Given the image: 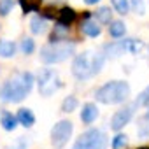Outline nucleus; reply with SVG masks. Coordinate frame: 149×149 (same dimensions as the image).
<instances>
[{
  "mask_svg": "<svg viewBox=\"0 0 149 149\" xmlns=\"http://www.w3.org/2000/svg\"><path fill=\"white\" fill-rule=\"evenodd\" d=\"M33 76L30 72H19L11 79H7L0 88V100L7 104H19L26 98V95L33 88Z\"/></svg>",
  "mask_w": 149,
  "mask_h": 149,
  "instance_id": "1",
  "label": "nucleus"
},
{
  "mask_svg": "<svg viewBox=\"0 0 149 149\" xmlns=\"http://www.w3.org/2000/svg\"><path fill=\"white\" fill-rule=\"evenodd\" d=\"M105 63V54L97 51H84L77 54L72 61V74L77 79H90L91 76L98 74Z\"/></svg>",
  "mask_w": 149,
  "mask_h": 149,
  "instance_id": "2",
  "label": "nucleus"
},
{
  "mask_svg": "<svg viewBox=\"0 0 149 149\" xmlns=\"http://www.w3.org/2000/svg\"><path fill=\"white\" fill-rule=\"evenodd\" d=\"M128 97H130V86L125 81H111V83H105L95 93V98L100 104H105V105L123 104V102L128 100Z\"/></svg>",
  "mask_w": 149,
  "mask_h": 149,
  "instance_id": "3",
  "label": "nucleus"
},
{
  "mask_svg": "<svg viewBox=\"0 0 149 149\" xmlns=\"http://www.w3.org/2000/svg\"><path fill=\"white\" fill-rule=\"evenodd\" d=\"M74 53H76V44L65 40H56V42H49L40 49V61L53 65V63H60L65 61L67 58H70Z\"/></svg>",
  "mask_w": 149,
  "mask_h": 149,
  "instance_id": "4",
  "label": "nucleus"
},
{
  "mask_svg": "<svg viewBox=\"0 0 149 149\" xmlns=\"http://www.w3.org/2000/svg\"><path fill=\"white\" fill-rule=\"evenodd\" d=\"M105 147H107V135L98 128H91L86 130L76 140L72 149H105Z\"/></svg>",
  "mask_w": 149,
  "mask_h": 149,
  "instance_id": "5",
  "label": "nucleus"
},
{
  "mask_svg": "<svg viewBox=\"0 0 149 149\" xmlns=\"http://www.w3.org/2000/svg\"><path fill=\"white\" fill-rule=\"evenodd\" d=\"M37 83H39V93L42 97H51L61 88V81L53 68H42L39 72Z\"/></svg>",
  "mask_w": 149,
  "mask_h": 149,
  "instance_id": "6",
  "label": "nucleus"
},
{
  "mask_svg": "<svg viewBox=\"0 0 149 149\" xmlns=\"http://www.w3.org/2000/svg\"><path fill=\"white\" fill-rule=\"evenodd\" d=\"M144 47V44L140 40H135V39H125V40H118V42H111L104 47V54L109 56V58H118L125 53H132V54H137L140 49Z\"/></svg>",
  "mask_w": 149,
  "mask_h": 149,
  "instance_id": "7",
  "label": "nucleus"
},
{
  "mask_svg": "<svg viewBox=\"0 0 149 149\" xmlns=\"http://www.w3.org/2000/svg\"><path fill=\"white\" fill-rule=\"evenodd\" d=\"M72 132H74V125L67 119L56 123L51 130V144L54 149H63L65 144L68 142V139L72 137Z\"/></svg>",
  "mask_w": 149,
  "mask_h": 149,
  "instance_id": "8",
  "label": "nucleus"
},
{
  "mask_svg": "<svg viewBox=\"0 0 149 149\" xmlns=\"http://www.w3.org/2000/svg\"><path fill=\"white\" fill-rule=\"evenodd\" d=\"M135 109H137L135 102L125 104V105H123L119 111H116L114 116L111 118V128H112L114 132H119L121 128H125V126L132 121V118H133V114H135Z\"/></svg>",
  "mask_w": 149,
  "mask_h": 149,
  "instance_id": "9",
  "label": "nucleus"
},
{
  "mask_svg": "<svg viewBox=\"0 0 149 149\" xmlns=\"http://www.w3.org/2000/svg\"><path fill=\"white\" fill-rule=\"evenodd\" d=\"M81 32L84 33V35H88V37H100V33H102V28L98 26V21L97 19H91V16H88V18H84L83 21H81Z\"/></svg>",
  "mask_w": 149,
  "mask_h": 149,
  "instance_id": "10",
  "label": "nucleus"
},
{
  "mask_svg": "<svg viewBox=\"0 0 149 149\" xmlns=\"http://www.w3.org/2000/svg\"><path fill=\"white\" fill-rule=\"evenodd\" d=\"M98 118V109L95 104H84L83 111H81V121L84 125H91L93 121H97Z\"/></svg>",
  "mask_w": 149,
  "mask_h": 149,
  "instance_id": "11",
  "label": "nucleus"
},
{
  "mask_svg": "<svg viewBox=\"0 0 149 149\" xmlns=\"http://www.w3.org/2000/svg\"><path fill=\"white\" fill-rule=\"evenodd\" d=\"M76 18H77V14H76V11H74L72 7H61L58 11V14H56V21L60 25H67V26L76 21Z\"/></svg>",
  "mask_w": 149,
  "mask_h": 149,
  "instance_id": "12",
  "label": "nucleus"
},
{
  "mask_svg": "<svg viewBox=\"0 0 149 149\" xmlns=\"http://www.w3.org/2000/svg\"><path fill=\"white\" fill-rule=\"evenodd\" d=\"M16 119H18V123L23 125L25 128H30V126H33V123H35V116H33V112H32L30 109H25V107L18 111Z\"/></svg>",
  "mask_w": 149,
  "mask_h": 149,
  "instance_id": "13",
  "label": "nucleus"
},
{
  "mask_svg": "<svg viewBox=\"0 0 149 149\" xmlns=\"http://www.w3.org/2000/svg\"><path fill=\"white\" fill-rule=\"evenodd\" d=\"M30 30H32L33 35H42V33H46V30H47V21H46V18H44V16H35V18H32V21H30Z\"/></svg>",
  "mask_w": 149,
  "mask_h": 149,
  "instance_id": "14",
  "label": "nucleus"
},
{
  "mask_svg": "<svg viewBox=\"0 0 149 149\" xmlns=\"http://www.w3.org/2000/svg\"><path fill=\"white\" fill-rule=\"evenodd\" d=\"M0 125H2V128H4V130L13 132V130H16V126H18V119H16V116H14L13 112L4 111V112H2V116H0Z\"/></svg>",
  "mask_w": 149,
  "mask_h": 149,
  "instance_id": "15",
  "label": "nucleus"
},
{
  "mask_svg": "<svg viewBox=\"0 0 149 149\" xmlns=\"http://www.w3.org/2000/svg\"><path fill=\"white\" fill-rule=\"evenodd\" d=\"M111 26H109V33H111V37H114V39H121V37H125V33H126V25L123 23V21H111L109 23Z\"/></svg>",
  "mask_w": 149,
  "mask_h": 149,
  "instance_id": "16",
  "label": "nucleus"
},
{
  "mask_svg": "<svg viewBox=\"0 0 149 149\" xmlns=\"http://www.w3.org/2000/svg\"><path fill=\"white\" fill-rule=\"evenodd\" d=\"M16 53V44L6 39H0V56L2 58H11Z\"/></svg>",
  "mask_w": 149,
  "mask_h": 149,
  "instance_id": "17",
  "label": "nucleus"
},
{
  "mask_svg": "<svg viewBox=\"0 0 149 149\" xmlns=\"http://www.w3.org/2000/svg\"><path fill=\"white\" fill-rule=\"evenodd\" d=\"M95 19L98 23H104V25H109L112 21V13H111V7H100L95 11Z\"/></svg>",
  "mask_w": 149,
  "mask_h": 149,
  "instance_id": "18",
  "label": "nucleus"
},
{
  "mask_svg": "<svg viewBox=\"0 0 149 149\" xmlns=\"http://www.w3.org/2000/svg\"><path fill=\"white\" fill-rule=\"evenodd\" d=\"M68 35V26L67 25H56L53 33H51V42H56V40H65Z\"/></svg>",
  "mask_w": 149,
  "mask_h": 149,
  "instance_id": "19",
  "label": "nucleus"
},
{
  "mask_svg": "<svg viewBox=\"0 0 149 149\" xmlns=\"http://www.w3.org/2000/svg\"><path fill=\"white\" fill-rule=\"evenodd\" d=\"M77 105H79L77 98L74 97V95H68V97H65L63 102H61V112H74V111L77 109Z\"/></svg>",
  "mask_w": 149,
  "mask_h": 149,
  "instance_id": "20",
  "label": "nucleus"
},
{
  "mask_svg": "<svg viewBox=\"0 0 149 149\" xmlns=\"http://www.w3.org/2000/svg\"><path fill=\"white\" fill-rule=\"evenodd\" d=\"M40 4H42V0H19L23 13H33L40 7Z\"/></svg>",
  "mask_w": 149,
  "mask_h": 149,
  "instance_id": "21",
  "label": "nucleus"
},
{
  "mask_svg": "<svg viewBox=\"0 0 149 149\" xmlns=\"http://www.w3.org/2000/svg\"><path fill=\"white\" fill-rule=\"evenodd\" d=\"M111 2H112V7L118 11V14H121V16L128 14V11H130V2L128 0H111Z\"/></svg>",
  "mask_w": 149,
  "mask_h": 149,
  "instance_id": "22",
  "label": "nucleus"
},
{
  "mask_svg": "<svg viewBox=\"0 0 149 149\" xmlns=\"http://www.w3.org/2000/svg\"><path fill=\"white\" fill-rule=\"evenodd\" d=\"M128 146V137L125 133H118L112 139V149H125Z\"/></svg>",
  "mask_w": 149,
  "mask_h": 149,
  "instance_id": "23",
  "label": "nucleus"
},
{
  "mask_svg": "<svg viewBox=\"0 0 149 149\" xmlns=\"http://www.w3.org/2000/svg\"><path fill=\"white\" fill-rule=\"evenodd\" d=\"M137 133L140 139H149V121L146 118H142L139 121V128H137Z\"/></svg>",
  "mask_w": 149,
  "mask_h": 149,
  "instance_id": "24",
  "label": "nucleus"
},
{
  "mask_svg": "<svg viewBox=\"0 0 149 149\" xmlns=\"http://www.w3.org/2000/svg\"><path fill=\"white\" fill-rule=\"evenodd\" d=\"M135 105H137V107H149V86H147L144 91L139 93V97H137V100H135Z\"/></svg>",
  "mask_w": 149,
  "mask_h": 149,
  "instance_id": "25",
  "label": "nucleus"
},
{
  "mask_svg": "<svg viewBox=\"0 0 149 149\" xmlns=\"http://www.w3.org/2000/svg\"><path fill=\"white\" fill-rule=\"evenodd\" d=\"M21 51H23V54H32L35 51V42L30 37H25L21 40Z\"/></svg>",
  "mask_w": 149,
  "mask_h": 149,
  "instance_id": "26",
  "label": "nucleus"
},
{
  "mask_svg": "<svg viewBox=\"0 0 149 149\" xmlns=\"http://www.w3.org/2000/svg\"><path fill=\"white\" fill-rule=\"evenodd\" d=\"M14 7V0H0V16H7Z\"/></svg>",
  "mask_w": 149,
  "mask_h": 149,
  "instance_id": "27",
  "label": "nucleus"
},
{
  "mask_svg": "<svg viewBox=\"0 0 149 149\" xmlns=\"http://www.w3.org/2000/svg\"><path fill=\"white\" fill-rule=\"evenodd\" d=\"M130 2V7H133V11L140 16L146 14V7H144V0H128Z\"/></svg>",
  "mask_w": 149,
  "mask_h": 149,
  "instance_id": "28",
  "label": "nucleus"
},
{
  "mask_svg": "<svg viewBox=\"0 0 149 149\" xmlns=\"http://www.w3.org/2000/svg\"><path fill=\"white\" fill-rule=\"evenodd\" d=\"M84 2L88 4V6H95V4H98L100 0H84Z\"/></svg>",
  "mask_w": 149,
  "mask_h": 149,
  "instance_id": "29",
  "label": "nucleus"
},
{
  "mask_svg": "<svg viewBox=\"0 0 149 149\" xmlns=\"http://www.w3.org/2000/svg\"><path fill=\"white\" fill-rule=\"evenodd\" d=\"M144 118H146V119H147V121H149V111H147V114H146V116H144Z\"/></svg>",
  "mask_w": 149,
  "mask_h": 149,
  "instance_id": "30",
  "label": "nucleus"
},
{
  "mask_svg": "<svg viewBox=\"0 0 149 149\" xmlns=\"http://www.w3.org/2000/svg\"><path fill=\"white\" fill-rule=\"evenodd\" d=\"M140 149H149V147H140Z\"/></svg>",
  "mask_w": 149,
  "mask_h": 149,
  "instance_id": "31",
  "label": "nucleus"
}]
</instances>
